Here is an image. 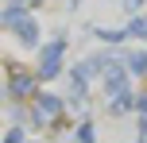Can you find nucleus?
Here are the masks:
<instances>
[{
  "label": "nucleus",
  "instance_id": "obj_2",
  "mask_svg": "<svg viewBox=\"0 0 147 143\" xmlns=\"http://www.w3.org/2000/svg\"><path fill=\"white\" fill-rule=\"evenodd\" d=\"M62 54H66V35H58L54 43L43 46V54H39V77H58L62 74Z\"/></svg>",
  "mask_w": 147,
  "mask_h": 143
},
{
  "label": "nucleus",
  "instance_id": "obj_8",
  "mask_svg": "<svg viewBox=\"0 0 147 143\" xmlns=\"http://www.w3.org/2000/svg\"><path fill=\"white\" fill-rule=\"evenodd\" d=\"M78 139L81 143H93V124H81V128H78Z\"/></svg>",
  "mask_w": 147,
  "mask_h": 143
},
{
  "label": "nucleus",
  "instance_id": "obj_11",
  "mask_svg": "<svg viewBox=\"0 0 147 143\" xmlns=\"http://www.w3.org/2000/svg\"><path fill=\"white\" fill-rule=\"evenodd\" d=\"M27 4H31V8H35V4H39V0H27Z\"/></svg>",
  "mask_w": 147,
  "mask_h": 143
},
{
  "label": "nucleus",
  "instance_id": "obj_9",
  "mask_svg": "<svg viewBox=\"0 0 147 143\" xmlns=\"http://www.w3.org/2000/svg\"><path fill=\"white\" fill-rule=\"evenodd\" d=\"M20 139H23V132H20V128H12V132L4 136V143H20Z\"/></svg>",
  "mask_w": 147,
  "mask_h": 143
},
{
  "label": "nucleus",
  "instance_id": "obj_7",
  "mask_svg": "<svg viewBox=\"0 0 147 143\" xmlns=\"http://www.w3.org/2000/svg\"><path fill=\"white\" fill-rule=\"evenodd\" d=\"M132 105H136V101H132V93H124V97H116V101H112V112H128Z\"/></svg>",
  "mask_w": 147,
  "mask_h": 143
},
{
  "label": "nucleus",
  "instance_id": "obj_1",
  "mask_svg": "<svg viewBox=\"0 0 147 143\" xmlns=\"http://www.w3.org/2000/svg\"><path fill=\"white\" fill-rule=\"evenodd\" d=\"M0 19H4L8 31H16V35H20L23 46H35V43H39V23H35V15H27L20 4H8Z\"/></svg>",
  "mask_w": 147,
  "mask_h": 143
},
{
  "label": "nucleus",
  "instance_id": "obj_4",
  "mask_svg": "<svg viewBox=\"0 0 147 143\" xmlns=\"http://www.w3.org/2000/svg\"><path fill=\"white\" fill-rule=\"evenodd\" d=\"M35 124H47V120H54V116H62V101L58 97H51V93H39L35 97Z\"/></svg>",
  "mask_w": 147,
  "mask_h": 143
},
{
  "label": "nucleus",
  "instance_id": "obj_3",
  "mask_svg": "<svg viewBox=\"0 0 147 143\" xmlns=\"http://www.w3.org/2000/svg\"><path fill=\"white\" fill-rule=\"evenodd\" d=\"M8 97H12V101H23V97L35 101V97H39V93H35V81H31V74H23L20 66L8 70Z\"/></svg>",
  "mask_w": 147,
  "mask_h": 143
},
{
  "label": "nucleus",
  "instance_id": "obj_6",
  "mask_svg": "<svg viewBox=\"0 0 147 143\" xmlns=\"http://www.w3.org/2000/svg\"><path fill=\"white\" fill-rule=\"evenodd\" d=\"M124 31H128V39H147V19H132Z\"/></svg>",
  "mask_w": 147,
  "mask_h": 143
},
{
  "label": "nucleus",
  "instance_id": "obj_10",
  "mask_svg": "<svg viewBox=\"0 0 147 143\" xmlns=\"http://www.w3.org/2000/svg\"><path fill=\"white\" fill-rule=\"evenodd\" d=\"M140 4H143V0H124V8H128V12H136Z\"/></svg>",
  "mask_w": 147,
  "mask_h": 143
},
{
  "label": "nucleus",
  "instance_id": "obj_5",
  "mask_svg": "<svg viewBox=\"0 0 147 143\" xmlns=\"http://www.w3.org/2000/svg\"><path fill=\"white\" fill-rule=\"evenodd\" d=\"M124 66L132 74H147V50H124Z\"/></svg>",
  "mask_w": 147,
  "mask_h": 143
}]
</instances>
